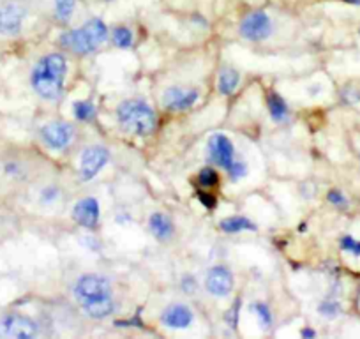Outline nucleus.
Listing matches in <instances>:
<instances>
[{
	"label": "nucleus",
	"instance_id": "35",
	"mask_svg": "<svg viewBox=\"0 0 360 339\" xmlns=\"http://www.w3.org/2000/svg\"><path fill=\"white\" fill-rule=\"evenodd\" d=\"M300 335H302V338H316V332L313 331V328H302V331H300Z\"/></svg>",
	"mask_w": 360,
	"mask_h": 339
},
{
	"label": "nucleus",
	"instance_id": "37",
	"mask_svg": "<svg viewBox=\"0 0 360 339\" xmlns=\"http://www.w3.org/2000/svg\"><path fill=\"white\" fill-rule=\"evenodd\" d=\"M15 2H22V4H23V2H27V0H15Z\"/></svg>",
	"mask_w": 360,
	"mask_h": 339
},
{
	"label": "nucleus",
	"instance_id": "12",
	"mask_svg": "<svg viewBox=\"0 0 360 339\" xmlns=\"http://www.w3.org/2000/svg\"><path fill=\"white\" fill-rule=\"evenodd\" d=\"M235 286V278L231 274V271L224 265H214L205 276V288L210 295L217 297V299H223L228 297L233 292Z\"/></svg>",
	"mask_w": 360,
	"mask_h": 339
},
{
	"label": "nucleus",
	"instance_id": "29",
	"mask_svg": "<svg viewBox=\"0 0 360 339\" xmlns=\"http://www.w3.org/2000/svg\"><path fill=\"white\" fill-rule=\"evenodd\" d=\"M339 245H341L342 251L349 252L352 257L355 258L360 257V241H356V238L352 237V235H345V237H341Z\"/></svg>",
	"mask_w": 360,
	"mask_h": 339
},
{
	"label": "nucleus",
	"instance_id": "15",
	"mask_svg": "<svg viewBox=\"0 0 360 339\" xmlns=\"http://www.w3.org/2000/svg\"><path fill=\"white\" fill-rule=\"evenodd\" d=\"M79 307H82L83 314L86 318H90V320H105V318H108L117 309V302L113 293H110V295L89 300V302L82 304Z\"/></svg>",
	"mask_w": 360,
	"mask_h": 339
},
{
	"label": "nucleus",
	"instance_id": "9",
	"mask_svg": "<svg viewBox=\"0 0 360 339\" xmlns=\"http://www.w3.org/2000/svg\"><path fill=\"white\" fill-rule=\"evenodd\" d=\"M110 151L105 145H89L82 151L79 155V179L82 181H92L96 175L108 165Z\"/></svg>",
	"mask_w": 360,
	"mask_h": 339
},
{
	"label": "nucleus",
	"instance_id": "20",
	"mask_svg": "<svg viewBox=\"0 0 360 339\" xmlns=\"http://www.w3.org/2000/svg\"><path fill=\"white\" fill-rule=\"evenodd\" d=\"M2 174L9 179V181H25L27 175H29V168H27L25 162L18 158H8L6 161H2Z\"/></svg>",
	"mask_w": 360,
	"mask_h": 339
},
{
	"label": "nucleus",
	"instance_id": "36",
	"mask_svg": "<svg viewBox=\"0 0 360 339\" xmlns=\"http://www.w3.org/2000/svg\"><path fill=\"white\" fill-rule=\"evenodd\" d=\"M346 4H352V6H360V0H342Z\"/></svg>",
	"mask_w": 360,
	"mask_h": 339
},
{
	"label": "nucleus",
	"instance_id": "33",
	"mask_svg": "<svg viewBox=\"0 0 360 339\" xmlns=\"http://www.w3.org/2000/svg\"><path fill=\"white\" fill-rule=\"evenodd\" d=\"M196 196H198V202L205 207L207 210H214L217 205V200L212 193L209 191H196Z\"/></svg>",
	"mask_w": 360,
	"mask_h": 339
},
{
	"label": "nucleus",
	"instance_id": "31",
	"mask_svg": "<svg viewBox=\"0 0 360 339\" xmlns=\"http://www.w3.org/2000/svg\"><path fill=\"white\" fill-rule=\"evenodd\" d=\"M180 290L188 295H193V293L198 292V279L191 274H186L184 278L180 279Z\"/></svg>",
	"mask_w": 360,
	"mask_h": 339
},
{
	"label": "nucleus",
	"instance_id": "6",
	"mask_svg": "<svg viewBox=\"0 0 360 339\" xmlns=\"http://www.w3.org/2000/svg\"><path fill=\"white\" fill-rule=\"evenodd\" d=\"M39 334V325L29 314L4 313L0 316V338L32 339Z\"/></svg>",
	"mask_w": 360,
	"mask_h": 339
},
{
	"label": "nucleus",
	"instance_id": "23",
	"mask_svg": "<svg viewBox=\"0 0 360 339\" xmlns=\"http://www.w3.org/2000/svg\"><path fill=\"white\" fill-rule=\"evenodd\" d=\"M251 311L263 331H269V328L272 327V324H274V314L270 311L269 304L262 302V300H256V302L251 304Z\"/></svg>",
	"mask_w": 360,
	"mask_h": 339
},
{
	"label": "nucleus",
	"instance_id": "10",
	"mask_svg": "<svg viewBox=\"0 0 360 339\" xmlns=\"http://www.w3.org/2000/svg\"><path fill=\"white\" fill-rule=\"evenodd\" d=\"M207 155H209V161L212 165L228 172L235 162V147L226 134H212L209 138V143H207Z\"/></svg>",
	"mask_w": 360,
	"mask_h": 339
},
{
	"label": "nucleus",
	"instance_id": "30",
	"mask_svg": "<svg viewBox=\"0 0 360 339\" xmlns=\"http://www.w3.org/2000/svg\"><path fill=\"white\" fill-rule=\"evenodd\" d=\"M226 174L230 175V181L231 182L242 181V179H244L245 175H248V165H245L244 161H237V159H235V162H233V165H231V168L228 170Z\"/></svg>",
	"mask_w": 360,
	"mask_h": 339
},
{
	"label": "nucleus",
	"instance_id": "26",
	"mask_svg": "<svg viewBox=\"0 0 360 339\" xmlns=\"http://www.w3.org/2000/svg\"><path fill=\"white\" fill-rule=\"evenodd\" d=\"M196 181H198L200 188L210 189V188H216V186L219 184V175H217V172L212 168V166H205V168L200 170Z\"/></svg>",
	"mask_w": 360,
	"mask_h": 339
},
{
	"label": "nucleus",
	"instance_id": "13",
	"mask_svg": "<svg viewBox=\"0 0 360 339\" xmlns=\"http://www.w3.org/2000/svg\"><path fill=\"white\" fill-rule=\"evenodd\" d=\"M159 321H161L162 327L173 328V331H186L195 321V313L188 304L173 302L162 309Z\"/></svg>",
	"mask_w": 360,
	"mask_h": 339
},
{
	"label": "nucleus",
	"instance_id": "34",
	"mask_svg": "<svg viewBox=\"0 0 360 339\" xmlns=\"http://www.w3.org/2000/svg\"><path fill=\"white\" fill-rule=\"evenodd\" d=\"M341 99L345 103H348V105H355V103L360 101V91L356 87H352V85H348V87L342 91Z\"/></svg>",
	"mask_w": 360,
	"mask_h": 339
},
{
	"label": "nucleus",
	"instance_id": "14",
	"mask_svg": "<svg viewBox=\"0 0 360 339\" xmlns=\"http://www.w3.org/2000/svg\"><path fill=\"white\" fill-rule=\"evenodd\" d=\"M99 217H101V205L94 196H85L72 207V219L86 230H96L99 224Z\"/></svg>",
	"mask_w": 360,
	"mask_h": 339
},
{
	"label": "nucleus",
	"instance_id": "22",
	"mask_svg": "<svg viewBox=\"0 0 360 339\" xmlns=\"http://www.w3.org/2000/svg\"><path fill=\"white\" fill-rule=\"evenodd\" d=\"M53 11L57 22L68 25L76 11V0H53Z\"/></svg>",
	"mask_w": 360,
	"mask_h": 339
},
{
	"label": "nucleus",
	"instance_id": "17",
	"mask_svg": "<svg viewBox=\"0 0 360 339\" xmlns=\"http://www.w3.org/2000/svg\"><path fill=\"white\" fill-rule=\"evenodd\" d=\"M266 108H269L270 119L274 120L276 124H285L290 120V108L286 105V101L283 99V96H279L278 92H269L266 94Z\"/></svg>",
	"mask_w": 360,
	"mask_h": 339
},
{
	"label": "nucleus",
	"instance_id": "24",
	"mask_svg": "<svg viewBox=\"0 0 360 339\" xmlns=\"http://www.w3.org/2000/svg\"><path fill=\"white\" fill-rule=\"evenodd\" d=\"M72 113H75L76 120H79V122H90L96 117V105L89 99L76 101L72 105Z\"/></svg>",
	"mask_w": 360,
	"mask_h": 339
},
{
	"label": "nucleus",
	"instance_id": "2",
	"mask_svg": "<svg viewBox=\"0 0 360 339\" xmlns=\"http://www.w3.org/2000/svg\"><path fill=\"white\" fill-rule=\"evenodd\" d=\"M110 29L101 18H90L78 29H68L58 36V44L75 55H90L106 43Z\"/></svg>",
	"mask_w": 360,
	"mask_h": 339
},
{
	"label": "nucleus",
	"instance_id": "1",
	"mask_svg": "<svg viewBox=\"0 0 360 339\" xmlns=\"http://www.w3.org/2000/svg\"><path fill=\"white\" fill-rule=\"evenodd\" d=\"M68 60L62 53H46L30 71V87L44 101H58L64 94Z\"/></svg>",
	"mask_w": 360,
	"mask_h": 339
},
{
	"label": "nucleus",
	"instance_id": "11",
	"mask_svg": "<svg viewBox=\"0 0 360 339\" xmlns=\"http://www.w3.org/2000/svg\"><path fill=\"white\" fill-rule=\"evenodd\" d=\"M200 92L193 87H168L162 92V106L169 112H186L198 103Z\"/></svg>",
	"mask_w": 360,
	"mask_h": 339
},
{
	"label": "nucleus",
	"instance_id": "21",
	"mask_svg": "<svg viewBox=\"0 0 360 339\" xmlns=\"http://www.w3.org/2000/svg\"><path fill=\"white\" fill-rule=\"evenodd\" d=\"M110 37H112L113 46L120 48V50H129L133 48L134 43V36L133 30L126 25H117L110 30Z\"/></svg>",
	"mask_w": 360,
	"mask_h": 339
},
{
	"label": "nucleus",
	"instance_id": "4",
	"mask_svg": "<svg viewBox=\"0 0 360 339\" xmlns=\"http://www.w3.org/2000/svg\"><path fill=\"white\" fill-rule=\"evenodd\" d=\"M113 293V283L108 276L96 274V272H89V274L79 276L72 285V297L76 302L82 304L89 302V300L99 299Z\"/></svg>",
	"mask_w": 360,
	"mask_h": 339
},
{
	"label": "nucleus",
	"instance_id": "19",
	"mask_svg": "<svg viewBox=\"0 0 360 339\" xmlns=\"http://www.w3.org/2000/svg\"><path fill=\"white\" fill-rule=\"evenodd\" d=\"M219 228H221V231H224V234H240V231H256L258 230L256 223H252L249 217H244V216L226 217V219L221 221Z\"/></svg>",
	"mask_w": 360,
	"mask_h": 339
},
{
	"label": "nucleus",
	"instance_id": "27",
	"mask_svg": "<svg viewBox=\"0 0 360 339\" xmlns=\"http://www.w3.org/2000/svg\"><path fill=\"white\" fill-rule=\"evenodd\" d=\"M62 198V191L57 184L44 186L39 191V203L41 205H53Z\"/></svg>",
	"mask_w": 360,
	"mask_h": 339
},
{
	"label": "nucleus",
	"instance_id": "3",
	"mask_svg": "<svg viewBox=\"0 0 360 339\" xmlns=\"http://www.w3.org/2000/svg\"><path fill=\"white\" fill-rule=\"evenodd\" d=\"M115 119L120 129L133 136H148L158 127V115L143 99L120 101L115 110Z\"/></svg>",
	"mask_w": 360,
	"mask_h": 339
},
{
	"label": "nucleus",
	"instance_id": "25",
	"mask_svg": "<svg viewBox=\"0 0 360 339\" xmlns=\"http://www.w3.org/2000/svg\"><path fill=\"white\" fill-rule=\"evenodd\" d=\"M341 304H339L334 297H327V299H323L318 304V314H321L323 318H328V320L338 318L339 314H341Z\"/></svg>",
	"mask_w": 360,
	"mask_h": 339
},
{
	"label": "nucleus",
	"instance_id": "7",
	"mask_svg": "<svg viewBox=\"0 0 360 339\" xmlns=\"http://www.w3.org/2000/svg\"><path fill=\"white\" fill-rule=\"evenodd\" d=\"M274 32V23L272 18L265 11H251L240 20L238 23V34L245 41L259 43V41L269 39Z\"/></svg>",
	"mask_w": 360,
	"mask_h": 339
},
{
	"label": "nucleus",
	"instance_id": "5",
	"mask_svg": "<svg viewBox=\"0 0 360 339\" xmlns=\"http://www.w3.org/2000/svg\"><path fill=\"white\" fill-rule=\"evenodd\" d=\"M39 138L44 147L53 152H64L72 145L76 138L75 126L65 120H51L39 129Z\"/></svg>",
	"mask_w": 360,
	"mask_h": 339
},
{
	"label": "nucleus",
	"instance_id": "8",
	"mask_svg": "<svg viewBox=\"0 0 360 339\" xmlns=\"http://www.w3.org/2000/svg\"><path fill=\"white\" fill-rule=\"evenodd\" d=\"M27 20V9L22 2L6 0L0 4V36L15 37L22 34Z\"/></svg>",
	"mask_w": 360,
	"mask_h": 339
},
{
	"label": "nucleus",
	"instance_id": "16",
	"mask_svg": "<svg viewBox=\"0 0 360 339\" xmlns=\"http://www.w3.org/2000/svg\"><path fill=\"white\" fill-rule=\"evenodd\" d=\"M148 230L159 242H168L175 235V224L168 214L154 212L148 217Z\"/></svg>",
	"mask_w": 360,
	"mask_h": 339
},
{
	"label": "nucleus",
	"instance_id": "28",
	"mask_svg": "<svg viewBox=\"0 0 360 339\" xmlns=\"http://www.w3.org/2000/svg\"><path fill=\"white\" fill-rule=\"evenodd\" d=\"M240 307H242V299L238 297V299L233 300V304L230 306V309L224 313V321H226L228 327L231 328V331H235V328L238 327V318H240Z\"/></svg>",
	"mask_w": 360,
	"mask_h": 339
},
{
	"label": "nucleus",
	"instance_id": "18",
	"mask_svg": "<svg viewBox=\"0 0 360 339\" xmlns=\"http://www.w3.org/2000/svg\"><path fill=\"white\" fill-rule=\"evenodd\" d=\"M240 83V72L233 68H223L217 75V91L221 96H231Z\"/></svg>",
	"mask_w": 360,
	"mask_h": 339
},
{
	"label": "nucleus",
	"instance_id": "32",
	"mask_svg": "<svg viewBox=\"0 0 360 339\" xmlns=\"http://www.w3.org/2000/svg\"><path fill=\"white\" fill-rule=\"evenodd\" d=\"M327 200L328 203H332V205L338 207V209H345V207H348V198H346L339 189H330V191L327 193Z\"/></svg>",
	"mask_w": 360,
	"mask_h": 339
}]
</instances>
